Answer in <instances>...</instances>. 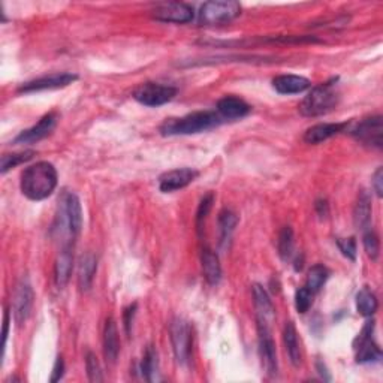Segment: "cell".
Segmentation results:
<instances>
[{
	"label": "cell",
	"mask_w": 383,
	"mask_h": 383,
	"mask_svg": "<svg viewBox=\"0 0 383 383\" xmlns=\"http://www.w3.org/2000/svg\"><path fill=\"white\" fill-rule=\"evenodd\" d=\"M77 79H78V75L70 72L52 74V75L36 78V79H32V81L22 84L18 88V93H35V92H42V90L63 88L74 84Z\"/></svg>",
	"instance_id": "7c38bea8"
},
{
	"label": "cell",
	"mask_w": 383,
	"mask_h": 383,
	"mask_svg": "<svg viewBox=\"0 0 383 383\" xmlns=\"http://www.w3.org/2000/svg\"><path fill=\"white\" fill-rule=\"evenodd\" d=\"M329 277V271L327 267H324L322 264H318V265H313L310 268L308 271V276H307V288L313 292V294H316V292H319L322 289V286H324L327 283V280Z\"/></svg>",
	"instance_id": "f1b7e54d"
},
{
	"label": "cell",
	"mask_w": 383,
	"mask_h": 383,
	"mask_svg": "<svg viewBox=\"0 0 383 383\" xmlns=\"http://www.w3.org/2000/svg\"><path fill=\"white\" fill-rule=\"evenodd\" d=\"M57 225L62 226V230L70 237H77L83 226V207L79 203V198L72 192H65L60 199Z\"/></svg>",
	"instance_id": "277c9868"
},
{
	"label": "cell",
	"mask_w": 383,
	"mask_h": 383,
	"mask_svg": "<svg viewBox=\"0 0 383 383\" xmlns=\"http://www.w3.org/2000/svg\"><path fill=\"white\" fill-rule=\"evenodd\" d=\"M213 203H214V195L213 194H208L203 199H201L198 211H196V230H198L199 235H201V233H203V228H204L207 216L210 214L211 208H213Z\"/></svg>",
	"instance_id": "1f68e13d"
},
{
	"label": "cell",
	"mask_w": 383,
	"mask_h": 383,
	"mask_svg": "<svg viewBox=\"0 0 383 383\" xmlns=\"http://www.w3.org/2000/svg\"><path fill=\"white\" fill-rule=\"evenodd\" d=\"M313 297H315V294L307 286L299 288L297 290V294H295V307L298 310V313H301V315L307 313L308 308L311 307V304H313Z\"/></svg>",
	"instance_id": "836d02e7"
},
{
	"label": "cell",
	"mask_w": 383,
	"mask_h": 383,
	"mask_svg": "<svg viewBox=\"0 0 383 383\" xmlns=\"http://www.w3.org/2000/svg\"><path fill=\"white\" fill-rule=\"evenodd\" d=\"M135 310H136V304L130 306L125 310V328L127 334H130V325H132V320L135 316Z\"/></svg>",
	"instance_id": "f35d334b"
},
{
	"label": "cell",
	"mask_w": 383,
	"mask_h": 383,
	"mask_svg": "<svg viewBox=\"0 0 383 383\" xmlns=\"http://www.w3.org/2000/svg\"><path fill=\"white\" fill-rule=\"evenodd\" d=\"M201 264H203V274L207 280V283L211 286L219 285L221 279V267L219 256L214 250L210 247L203 249V253H201Z\"/></svg>",
	"instance_id": "7402d4cb"
},
{
	"label": "cell",
	"mask_w": 383,
	"mask_h": 383,
	"mask_svg": "<svg viewBox=\"0 0 383 383\" xmlns=\"http://www.w3.org/2000/svg\"><path fill=\"white\" fill-rule=\"evenodd\" d=\"M63 371H65V362H63V358L58 357L56 364H54V368H53V376H52V382H58L60 379L63 377Z\"/></svg>",
	"instance_id": "74e56055"
},
{
	"label": "cell",
	"mask_w": 383,
	"mask_h": 383,
	"mask_svg": "<svg viewBox=\"0 0 383 383\" xmlns=\"http://www.w3.org/2000/svg\"><path fill=\"white\" fill-rule=\"evenodd\" d=\"M362 244H364L366 253L371 260H377L380 253V241L375 230L367 229L364 237H362Z\"/></svg>",
	"instance_id": "d6a6232c"
},
{
	"label": "cell",
	"mask_w": 383,
	"mask_h": 383,
	"mask_svg": "<svg viewBox=\"0 0 383 383\" xmlns=\"http://www.w3.org/2000/svg\"><path fill=\"white\" fill-rule=\"evenodd\" d=\"M241 14V5L235 0H211L199 11V24L220 26L230 23Z\"/></svg>",
	"instance_id": "5b68a950"
},
{
	"label": "cell",
	"mask_w": 383,
	"mask_h": 383,
	"mask_svg": "<svg viewBox=\"0 0 383 383\" xmlns=\"http://www.w3.org/2000/svg\"><path fill=\"white\" fill-rule=\"evenodd\" d=\"M57 120H58L57 113L45 114L35 126H32L27 130H23V132L14 139V144H35V143H39V141L47 138L49 134L53 132L56 125H57Z\"/></svg>",
	"instance_id": "9a60e30c"
},
{
	"label": "cell",
	"mask_w": 383,
	"mask_h": 383,
	"mask_svg": "<svg viewBox=\"0 0 383 383\" xmlns=\"http://www.w3.org/2000/svg\"><path fill=\"white\" fill-rule=\"evenodd\" d=\"M371 181H373V189H375L376 195L382 198L383 196V168H377Z\"/></svg>",
	"instance_id": "8d00e7d4"
},
{
	"label": "cell",
	"mask_w": 383,
	"mask_h": 383,
	"mask_svg": "<svg viewBox=\"0 0 383 383\" xmlns=\"http://www.w3.org/2000/svg\"><path fill=\"white\" fill-rule=\"evenodd\" d=\"M336 83L337 78L311 90L299 104V113L306 117H319L334 109L340 99Z\"/></svg>",
	"instance_id": "3957f363"
},
{
	"label": "cell",
	"mask_w": 383,
	"mask_h": 383,
	"mask_svg": "<svg viewBox=\"0 0 383 383\" xmlns=\"http://www.w3.org/2000/svg\"><path fill=\"white\" fill-rule=\"evenodd\" d=\"M250 109L251 108L246 100L237 96H225L217 102V113L225 122H228V120L243 118L250 113Z\"/></svg>",
	"instance_id": "e0dca14e"
},
{
	"label": "cell",
	"mask_w": 383,
	"mask_h": 383,
	"mask_svg": "<svg viewBox=\"0 0 383 383\" xmlns=\"http://www.w3.org/2000/svg\"><path fill=\"white\" fill-rule=\"evenodd\" d=\"M33 156H35L33 150H27V151H22V153H14V155H3L2 160H0V173L6 174L9 169H13L24 162H29Z\"/></svg>",
	"instance_id": "4dcf8cb0"
},
{
	"label": "cell",
	"mask_w": 383,
	"mask_h": 383,
	"mask_svg": "<svg viewBox=\"0 0 383 383\" xmlns=\"http://www.w3.org/2000/svg\"><path fill=\"white\" fill-rule=\"evenodd\" d=\"M352 135L362 146L382 148L383 146V118L382 116H375L362 120V122L352 130Z\"/></svg>",
	"instance_id": "8fae6325"
},
{
	"label": "cell",
	"mask_w": 383,
	"mask_h": 383,
	"mask_svg": "<svg viewBox=\"0 0 383 383\" xmlns=\"http://www.w3.org/2000/svg\"><path fill=\"white\" fill-rule=\"evenodd\" d=\"M33 299L35 294L32 285L29 283L27 279H23L15 288L13 301V313L18 325H23L30 316V311H32L33 307Z\"/></svg>",
	"instance_id": "4fadbf2b"
},
{
	"label": "cell",
	"mask_w": 383,
	"mask_h": 383,
	"mask_svg": "<svg viewBox=\"0 0 383 383\" xmlns=\"http://www.w3.org/2000/svg\"><path fill=\"white\" fill-rule=\"evenodd\" d=\"M283 341L292 366L298 367L301 364V349L298 341V332L294 322H286V325L283 328Z\"/></svg>",
	"instance_id": "d4e9b609"
},
{
	"label": "cell",
	"mask_w": 383,
	"mask_h": 383,
	"mask_svg": "<svg viewBox=\"0 0 383 383\" xmlns=\"http://www.w3.org/2000/svg\"><path fill=\"white\" fill-rule=\"evenodd\" d=\"M251 292H253V304H255V310H256V319H260L269 324L271 320L274 319L276 311H274V306L273 301H271L268 292L265 290L264 286L260 285H253L251 288Z\"/></svg>",
	"instance_id": "ffe728a7"
},
{
	"label": "cell",
	"mask_w": 383,
	"mask_h": 383,
	"mask_svg": "<svg viewBox=\"0 0 383 383\" xmlns=\"http://www.w3.org/2000/svg\"><path fill=\"white\" fill-rule=\"evenodd\" d=\"M155 19L162 23H175L186 24L194 19V8L183 2H166L159 3L151 11Z\"/></svg>",
	"instance_id": "30bf717a"
},
{
	"label": "cell",
	"mask_w": 383,
	"mask_h": 383,
	"mask_svg": "<svg viewBox=\"0 0 383 383\" xmlns=\"http://www.w3.org/2000/svg\"><path fill=\"white\" fill-rule=\"evenodd\" d=\"M279 255L283 260H289L292 253H294V230L290 226L281 228L279 240H277Z\"/></svg>",
	"instance_id": "f546056e"
},
{
	"label": "cell",
	"mask_w": 383,
	"mask_h": 383,
	"mask_svg": "<svg viewBox=\"0 0 383 383\" xmlns=\"http://www.w3.org/2000/svg\"><path fill=\"white\" fill-rule=\"evenodd\" d=\"M238 225V216L233 210H221L219 213V229H220V244H226L233 235L235 226Z\"/></svg>",
	"instance_id": "83f0119b"
},
{
	"label": "cell",
	"mask_w": 383,
	"mask_h": 383,
	"mask_svg": "<svg viewBox=\"0 0 383 383\" xmlns=\"http://www.w3.org/2000/svg\"><path fill=\"white\" fill-rule=\"evenodd\" d=\"M86 368H87V376L90 382H102L104 376H102V370H100L99 361L96 358V355L93 352H87L86 357Z\"/></svg>",
	"instance_id": "e575fe53"
},
{
	"label": "cell",
	"mask_w": 383,
	"mask_h": 383,
	"mask_svg": "<svg viewBox=\"0 0 383 383\" xmlns=\"http://www.w3.org/2000/svg\"><path fill=\"white\" fill-rule=\"evenodd\" d=\"M225 123V120L216 111H196L180 118H169L160 126V134L171 135H195L214 129Z\"/></svg>",
	"instance_id": "7a4b0ae2"
},
{
	"label": "cell",
	"mask_w": 383,
	"mask_h": 383,
	"mask_svg": "<svg viewBox=\"0 0 383 383\" xmlns=\"http://www.w3.org/2000/svg\"><path fill=\"white\" fill-rule=\"evenodd\" d=\"M337 247L343 256L357 260V241L354 238H337Z\"/></svg>",
	"instance_id": "d590c367"
},
{
	"label": "cell",
	"mask_w": 383,
	"mask_h": 383,
	"mask_svg": "<svg viewBox=\"0 0 383 383\" xmlns=\"http://www.w3.org/2000/svg\"><path fill=\"white\" fill-rule=\"evenodd\" d=\"M311 86L310 79L301 75H279L273 79V87L280 95H297L308 90Z\"/></svg>",
	"instance_id": "ac0fdd59"
},
{
	"label": "cell",
	"mask_w": 383,
	"mask_h": 383,
	"mask_svg": "<svg viewBox=\"0 0 383 383\" xmlns=\"http://www.w3.org/2000/svg\"><path fill=\"white\" fill-rule=\"evenodd\" d=\"M171 345L180 364H187L192 354V328L185 319L175 318L169 325Z\"/></svg>",
	"instance_id": "8992f818"
},
{
	"label": "cell",
	"mask_w": 383,
	"mask_h": 383,
	"mask_svg": "<svg viewBox=\"0 0 383 383\" xmlns=\"http://www.w3.org/2000/svg\"><path fill=\"white\" fill-rule=\"evenodd\" d=\"M258 327V338H259V355L262 361V367H264L268 376H277V352H276V343L273 340L269 331V324L267 322L256 319Z\"/></svg>",
	"instance_id": "ba28073f"
},
{
	"label": "cell",
	"mask_w": 383,
	"mask_h": 383,
	"mask_svg": "<svg viewBox=\"0 0 383 383\" xmlns=\"http://www.w3.org/2000/svg\"><path fill=\"white\" fill-rule=\"evenodd\" d=\"M57 171L53 164L38 162L32 166L26 168L22 174V187L23 195L30 201H44L53 195L57 187Z\"/></svg>",
	"instance_id": "6da1fadb"
},
{
	"label": "cell",
	"mask_w": 383,
	"mask_h": 383,
	"mask_svg": "<svg viewBox=\"0 0 383 383\" xmlns=\"http://www.w3.org/2000/svg\"><path fill=\"white\" fill-rule=\"evenodd\" d=\"M177 96V88L173 86H165L159 83L141 84L135 92L134 99L141 105L157 108L171 102Z\"/></svg>",
	"instance_id": "52a82bcc"
},
{
	"label": "cell",
	"mask_w": 383,
	"mask_h": 383,
	"mask_svg": "<svg viewBox=\"0 0 383 383\" xmlns=\"http://www.w3.org/2000/svg\"><path fill=\"white\" fill-rule=\"evenodd\" d=\"M346 127H347L346 122L345 123H319L307 129V132L304 134V141L307 144H313V146L325 143L327 139L345 132Z\"/></svg>",
	"instance_id": "d6986e66"
},
{
	"label": "cell",
	"mask_w": 383,
	"mask_h": 383,
	"mask_svg": "<svg viewBox=\"0 0 383 383\" xmlns=\"http://www.w3.org/2000/svg\"><path fill=\"white\" fill-rule=\"evenodd\" d=\"M371 214H373V208H371V198L367 194V192L362 190L358 201L354 208V224L358 229L361 230H367L371 224Z\"/></svg>",
	"instance_id": "cb8c5ba5"
},
{
	"label": "cell",
	"mask_w": 383,
	"mask_h": 383,
	"mask_svg": "<svg viewBox=\"0 0 383 383\" xmlns=\"http://www.w3.org/2000/svg\"><path fill=\"white\" fill-rule=\"evenodd\" d=\"M120 354V337L116 320L113 318L107 319L104 328V355L109 364H114Z\"/></svg>",
	"instance_id": "44dd1931"
},
{
	"label": "cell",
	"mask_w": 383,
	"mask_h": 383,
	"mask_svg": "<svg viewBox=\"0 0 383 383\" xmlns=\"http://www.w3.org/2000/svg\"><path fill=\"white\" fill-rule=\"evenodd\" d=\"M97 269V259L93 253H86L79 259L78 267V286L79 290H88L93 283Z\"/></svg>",
	"instance_id": "603a6c76"
},
{
	"label": "cell",
	"mask_w": 383,
	"mask_h": 383,
	"mask_svg": "<svg viewBox=\"0 0 383 383\" xmlns=\"http://www.w3.org/2000/svg\"><path fill=\"white\" fill-rule=\"evenodd\" d=\"M198 175V171L192 168H178L168 171V173L159 177V189L164 194H171V192L187 187L189 185L194 183Z\"/></svg>",
	"instance_id": "5bb4252c"
},
{
	"label": "cell",
	"mask_w": 383,
	"mask_h": 383,
	"mask_svg": "<svg viewBox=\"0 0 383 383\" xmlns=\"http://www.w3.org/2000/svg\"><path fill=\"white\" fill-rule=\"evenodd\" d=\"M8 328H9V310L6 308L3 313V355H5V349H6V341H8Z\"/></svg>",
	"instance_id": "60d3db41"
},
{
	"label": "cell",
	"mask_w": 383,
	"mask_h": 383,
	"mask_svg": "<svg viewBox=\"0 0 383 383\" xmlns=\"http://www.w3.org/2000/svg\"><path fill=\"white\" fill-rule=\"evenodd\" d=\"M141 373H143V377L147 382H157L160 380L159 376V359H157V352L153 346H148L143 362H141Z\"/></svg>",
	"instance_id": "4316f807"
},
{
	"label": "cell",
	"mask_w": 383,
	"mask_h": 383,
	"mask_svg": "<svg viewBox=\"0 0 383 383\" xmlns=\"http://www.w3.org/2000/svg\"><path fill=\"white\" fill-rule=\"evenodd\" d=\"M315 208L318 211V214L320 217H327L328 213H329V207H328V203L327 199H318L316 204H315Z\"/></svg>",
	"instance_id": "ab89813d"
},
{
	"label": "cell",
	"mask_w": 383,
	"mask_h": 383,
	"mask_svg": "<svg viewBox=\"0 0 383 383\" xmlns=\"http://www.w3.org/2000/svg\"><path fill=\"white\" fill-rule=\"evenodd\" d=\"M318 370H319V375L322 376V377H324V380H331V376L328 375V371H327V368H325V366L324 364H322V362L320 361H318Z\"/></svg>",
	"instance_id": "b9f144b4"
},
{
	"label": "cell",
	"mask_w": 383,
	"mask_h": 383,
	"mask_svg": "<svg viewBox=\"0 0 383 383\" xmlns=\"http://www.w3.org/2000/svg\"><path fill=\"white\" fill-rule=\"evenodd\" d=\"M74 268V253H72V244H66L60 253L56 258L54 264V281L58 289H63L72 276Z\"/></svg>",
	"instance_id": "2e32d148"
},
{
	"label": "cell",
	"mask_w": 383,
	"mask_h": 383,
	"mask_svg": "<svg viewBox=\"0 0 383 383\" xmlns=\"http://www.w3.org/2000/svg\"><path fill=\"white\" fill-rule=\"evenodd\" d=\"M373 331H375V320H368L355 340L358 364H370L382 359V350L373 337Z\"/></svg>",
	"instance_id": "9c48e42d"
},
{
	"label": "cell",
	"mask_w": 383,
	"mask_h": 383,
	"mask_svg": "<svg viewBox=\"0 0 383 383\" xmlns=\"http://www.w3.org/2000/svg\"><path fill=\"white\" fill-rule=\"evenodd\" d=\"M379 301L375 295V292L368 288H362L357 295V310L358 313L364 318H371L377 311Z\"/></svg>",
	"instance_id": "484cf974"
}]
</instances>
